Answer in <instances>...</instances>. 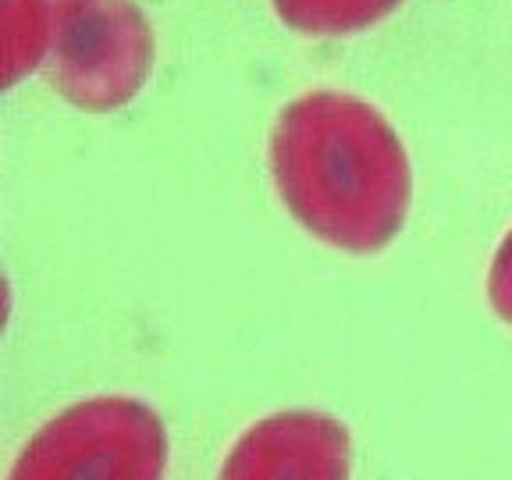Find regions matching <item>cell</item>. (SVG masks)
Masks as SVG:
<instances>
[{"label":"cell","instance_id":"6da1fadb","mask_svg":"<svg viewBox=\"0 0 512 480\" xmlns=\"http://www.w3.org/2000/svg\"><path fill=\"white\" fill-rule=\"evenodd\" d=\"M271 175L306 232L356 256L392 246L413 203V168L395 125L335 89L299 96L278 114Z\"/></svg>","mask_w":512,"mask_h":480},{"label":"cell","instance_id":"7a4b0ae2","mask_svg":"<svg viewBox=\"0 0 512 480\" xmlns=\"http://www.w3.org/2000/svg\"><path fill=\"white\" fill-rule=\"evenodd\" d=\"M43 8L40 72L54 93L89 114H111L143 93L157 43L136 0H43Z\"/></svg>","mask_w":512,"mask_h":480},{"label":"cell","instance_id":"3957f363","mask_svg":"<svg viewBox=\"0 0 512 480\" xmlns=\"http://www.w3.org/2000/svg\"><path fill=\"white\" fill-rule=\"evenodd\" d=\"M168 427L132 395H96L61 409L18 452L8 480H164Z\"/></svg>","mask_w":512,"mask_h":480},{"label":"cell","instance_id":"277c9868","mask_svg":"<svg viewBox=\"0 0 512 480\" xmlns=\"http://www.w3.org/2000/svg\"><path fill=\"white\" fill-rule=\"evenodd\" d=\"M352 441L342 420L285 409L256 420L232 445L217 480H349Z\"/></svg>","mask_w":512,"mask_h":480},{"label":"cell","instance_id":"5b68a950","mask_svg":"<svg viewBox=\"0 0 512 480\" xmlns=\"http://www.w3.org/2000/svg\"><path fill=\"white\" fill-rule=\"evenodd\" d=\"M278 18L303 36H352L384 22L402 0H271Z\"/></svg>","mask_w":512,"mask_h":480},{"label":"cell","instance_id":"8992f818","mask_svg":"<svg viewBox=\"0 0 512 480\" xmlns=\"http://www.w3.org/2000/svg\"><path fill=\"white\" fill-rule=\"evenodd\" d=\"M47 54V8L43 0H4V64L8 86L36 72Z\"/></svg>","mask_w":512,"mask_h":480},{"label":"cell","instance_id":"52a82bcc","mask_svg":"<svg viewBox=\"0 0 512 480\" xmlns=\"http://www.w3.org/2000/svg\"><path fill=\"white\" fill-rule=\"evenodd\" d=\"M488 299H491V310H495L505 324H512V228L502 239V246L495 249V260H491Z\"/></svg>","mask_w":512,"mask_h":480}]
</instances>
